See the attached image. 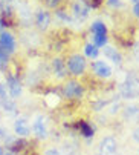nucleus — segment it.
I'll use <instances>...</instances> for the list:
<instances>
[{
    "label": "nucleus",
    "instance_id": "obj_9",
    "mask_svg": "<svg viewBox=\"0 0 139 155\" xmlns=\"http://www.w3.org/2000/svg\"><path fill=\"white\" fill-rule=\"evenodd\" d=\"M35 23L40 29H48L49 23H51V15L49 12H46V11H38L37 12V17H35Z\"/></svg>",
    "mask_w": 139,
    "mask_h": 155
},
{
    "label": "nucleus",
    "instance_id": "obj_23",
    "mask_svg": "<svg viewBox=\"0 0 139 155\" xmlns=\"http://www.w3.org/2000/svg\"><path fill=\"white\" fill-rule=\"evenodd\" d=\"M133 12H134L136 17H139V3H134V6H133Z\"/></svg>",
    "mask_w": 139,
    "mask_h": 155
},
{
    "label": "nucleus",
    "instance_id": "obj_3",
    "mask_svg": "<svg viewBox=\"0 0 139 155\" xmlns=\"http://www.w3.org/2000/svg\"><path fill=\"white\" fill-rule=\"evenodd\" d=\"M67 66H69V71H71L74 75H80L86 69V60H84V57L77 54V55H72L71 58H69Z\"/></svg>",
    "mask_w": 139,
    "mask_h": 155
},
{
    "label": "nucleus",
    "instance_id": "obj_28",
    "mask_svg": "<svg viewBox=\"0 0 139 155\" xmlns=\"http://www.w3.org/2000/svg\"><path fill=\"white\" fill-rule=\"evenodd\" d=\"M134 54H136V58H137V60H139V46H137V48H136V51H134Z\"/></svg>",
    "mask_w": 139,
    "mask_h": 155
},
{
    "label": "nucleus",
    "instance_id": "obj_20",
    "mask_svg": "<svg viewBox=\"0 0 139 155\" xmlns=\"http://www.w3.org/2000/svg\"><path fill=\"white\" fill-rule=\"evenodd\" d=\"M57 15H58L61 20H64V21H72V18L69 17L67 14H64V11H57Z\"/></svg>",
    "mask_w": 139,
    "mask_h": 155
},
{
    "label": "nucleus",
    "instance_id": "obj_12",
    "mask_svg": "<svg viewBox=\"0 0 139 155\" xmlns=\"http://www.w3.org/2000/svg\"><path fill=\"white\" fill-rule=\"evenodd\" d=\"M14 129H15V134L18 137H26L29 135V124L25 118H18L14 124Z\"/></svg>",
    "mask_w": 139,
    "mask_h": 155
},
{
    "label": "nucleus",
    "instance_id": "obj_26",
    "mask_svg": "<svg viewBox=\"0 0 139 155\" xmlns=\"http://www.w3.org/2000/svg\"><path fill=\"white\" fill-rule=\"evenodd\" d=\"M5 135H6V132H5V130H3L2 127H0V138H3Z\"/></svg>",
    "mask_w": 139,
    "mask_h": 155
},
{
    "label": "nucleus",
    "instance_id": "obj_6",
    "mask_svg": "<svg viewBox=\"0 0 139 155\" xmlns=\"http://www.w3.org/2000/svg\"><path fill=\"white\" fill-rule=\"evenodd\" d=\"M116 152V140L113 137H106L101 141V155H113Z\"/></svg>",
    "mask_w": 139,
    "mask_h": 155
},
{
    "label": "nucleus",
    "instance_id": "obj_14",
    "mask_svg": "<svg viewBox=\"0 0 139 155\" xmlns=\"http://www.w3.org/2000/svg\"><path fill=\"white\" fill-rule=\"evenodd\" d=\"M54 71H55L57 77H60V78L66 75L67 68H66V64H64V61H63L61 58H55V60H54Z\"/></svg>",
    "mask_w": 139,
    "mask_h": 155
},
{
    "label": "nucleus",
    "instance_id": "obj_27",
    "mask_svg": "<svg viewBox=\"0 0 139 155\" xmlns=\"http://www.w3.org/2000/svg\"><path fill=\"white\" fill-rule=\"evenodd\" d=\"M3 26H5V20L0 18V29H3Z\"/></svg>",
    "mask_w": 139,
    "mask_h": 155
},
{
    "label": "nucleus",
    "instance_id": "obj_22",
    "mask_svg": "<svg viewBox=\"0 0 139 155\" xmlns=\"http://www.w3.org/2000/svg\"><path fill=\"white\" fill-rule=\"evenodd\" d=\"M109 5H112V6H121V2H119V0H109Z\"/></svg>",
    "mask_w": 139,
    "mask_h": 155
},
{
    "label": "nucleus",
    "instance_id": "obj_18",
    "mask_svg": "<svg viewBox=\"0 0 139 155\" xmlns=\"http://www.w3.org/2000/svg\"><path fill=\"white\" fill-rule=\"evenodd\" d=\"M9 57V52H6L3 48H0V63H6Z\"/></svg>",
    "mask_w": 139,
    "mask_h": 155
},
{
    "label": "nucleus",
    "instance_id": "obj_4",
    "mask_svg": "<svg viewBox=\"0 0 139 155\" xmlns=\"http://www.w3.org/2000/svg\"><path fill=\"white\" fill-rule=\"evenodd\" d=\"M64 95L67 97V98H77V97H80L81 94H83V87H81V84L78 83V81H67L66 84H64Z\"/></svg>",
    "mask_w": 139,
    "mask_h": 155
},
{
    "label": "nucleus",
    "instance_id": "obj_7",
    "mask_svg": "<svg viewBox=\"0 0 139 155\" xmlns=\"http://www.w3.org/2000/svg\"><path fill=\"white\" fill-rule=\"evenodd\" d=\"M92 68H93L95 74H96V75H100V77L107 78V77H110V75H112V69H110V66H109L107 63H104V61H95Z\"/></svg>",
    "mask_w": 139,
    "mask_h": 155
},
{
    "label": "nucleus",
    "instance_id": "obj_25",
    "mask_svg": "<svg viewBox=\"0 0 139 155\" xmlns=\"http://www.w3.org/2000/svg\"><path fill=\"white\" fill-rule=\"evenodd\" d=\"M46 155H60L55 149H51V150H48V152H46Z\"/></svg>",
    "mask_w": 139,
    "mask_h": 155
},
{
    "label": "nucleus",
    "instance_id": "obj_16",
    "mask_svg": "<svg viewBox=\"0 0 139 155\" xmlns=\"http://www.w3.org/2000/svg\"><path fill=\"white\" fill-rule=\"evenodd\" d=\"M80 129H81V134H83L84 137H87V138L93 135V129H92L87 123H84V121L80 123Z\"/></svg>",
    "mask_w": 139,
    "mask_h": 155
},
{
    "label": "nucleus",
    "instance_id": "obj_13",
    "mask_svg": "<svg viewBox=\"0 0 139 155\" xmlns=\"http://www.w3.org/2000/svg\"><path fill=\"white\" fill-rule=\"evenodd\" d=\"M104 55H106L107 58H110L115 64H121V63H122L121 54L115 49V48H112V46H104Z\"/></svg>",
    "mask_w": 139,
    "mask_h": 155
},
{
    "label": "nucleus",
    "instance_id": "obj_8",
    "mask_svg": "<svg viewBox=\"0 0 139 155\" xmlns=\"http://www.w3.org/2000/svg\"><path fill=\"white\" fill-rule=\"evenodd\" d=\"M34 132L38 138H46L48 135V129H46V123H44V118L40 115L37 117V120L34 121Z\"/></svg>",
    "mask_w": 139,
    "mask_h": 155
},
{
    "label": "nucleus",
    "instance_id": "obj_31",
    "mask_svg": "<svg viewBox=\"0 0 139 155\" xmlns=\"http://www.w3.org/2000/svg\"><path fill=\"white\" fill-rule=\"evenodd\" d=\"M6 155H12V153H6Z\"/></svg>",
    "mask_w": 139,
    "mask_h": 155
},
{
    "label": "nucleus",
    "instance_id": "obj_10",
    "mask_svg": "<svg viewBox=\"0 0 139 155\" xmlns=\"http://www.w3.org/2000/svg\"><path fill=\"white\" fill-rule=\"evenodd\" d=\"M8 89H9V94L12 98H17L21 94V84L15 77H11V75L8 77Z\"/></svg>",
    "mask_w": 139,
    "mask_h": 155
},
{
    "label": "nucleus",
    "instance_id": "obj_32",
    "mask_svg": "<svg viewBox=\"0 0 139 155\" xmlns=\"http://www.w3.org/2000/svg\"><path fill=\"white\" fill-rule=\"evenodd\" d=\"M100 155H101V153H100Z\"/></svg>",
    "mask_w": 139,
    "mask_h": 155
},
{
    "label": "nucleus",
    "instance_id": "obj_24",
    "mask_svg": "<svg viewBox=\"0 0 139 155\" xmlns=\"http://www.w3.org/2000/svg\"><path fill=\"white\" fill-rule=\"evenodd\" d=\"M133 138L139 141V127H137V129H134V132H133Z\"/></svg>",
    "mask_w": 139,
    "mask_h": 155
},
{
    "label": "nucleus",
    "instance_id": "obj_17",
    "mask_svg": "<svg viewBox=\"0 0 139 155\" xmlns=\"http://www.w3.org/2000/svg\"><path fill=\"white\" fill-rule=\"evenodd\" d=\"M86 55L87 57H92V58H95L98 55V48L95 45H86V49H84Z\"/></svg>",
    "mask_w": 139,
    "mask_h": 155
},
{
    "label": "nucleus",
    "instance_id": "obj_2",
    "mask_svg": "<svg viewBox=\"0 0 139 155\" xmlns=\"http://www.w3.org/2000/svg\"><path fill=\"white\" fill-rule=\"evenodd\" d=\"M92 32H93V40H95V46H106L107 41V28L101 21H95L92 25Z\"/></svg>",
    "mask_w": 139,
    "mask_h": 155
},
{
    "label": "nucleus",
    "instance_id": "obj_15",
    "mask_svg": "<svg viewBox=\"0 0 139 155\" xmlns=\"http://www.w3.org/2000/svg\"><path fill=\"white\" fill-rule=\"evenodd\" d=\"M2 101V106H3V109L6 110L8 114H15V103L14 101H11L9 98H5V100H0Z\"/></svg>",
    "mask_w": 139,
    "mask_h": 155
},
{
    "label": "nucleus",
    "instance_id": "obj_11",
    "mask_svg": "<svg viewBox=\"0 0 139 155\" xmlns=\"http://www.w3.org/2000/svg\"><path fill=\"white\" fill-rule=\"evenodd\" d=\"M74 15L78 18V20H84L87 15H89V6L83 2V0H80V2H77L74 5Z\"/></svg>",
    "mask_w": 139,
    "mask_h": 155
},
{
    "label": "nucleus",
    "instance_id": "obj_30",
    "mask_svg": "<svg viewBox=\"0 0 139 155\" xmlns=\"http://www.w3.org/2000/svg\"><path fill=\"white\" fill-rule=\"evenodd\" d=\"M133 2H134V3H139V0H133Z\"/></svg>",
    "mask_w": 139,
    "mask_h": 155
},
{
    "label": "nucleus",
    "instance_id": "obj_19",
    "mask_svg": "<svg viewBox=\"0 0 139 155\" xmlns=\"http://www.w3.org/2000/svg\"><path fill=\"white\" fill-rule=\"evenodd\" d=\"M136 114H137V107H136V106H130V107H127V112H125L127 117H131V115H136Z\"/></svg>",
    "mask_w": 139,
    "mask_h": 155
},
{
    "label": "nucleus",
    "instance_id": "obj_1",
    "mask_svg": "<svg viewBox=\"0 0 139 155\" xmlns=\"http://www.w3.org/2000/svg\"><path fill=\"white\" fill-rule=\"evenodd\" d=\"M121 92L125 98H134L139 95V81L133 74H130L125 78L124 84L121 86Z\"/></svg>",
    "mask_w": 139,
    "mask_h": 155
},
{
    "label": "nucleus",
    "instance_id": "obj_21",
    "mask_svg": "<svg viewBox=\"0 0 139 155\" xmlns=\"http://www.w3.org/2000/svg\"><path fill=\"white\" fill-rule=\"evenodd\" d=\"M60 2H61V0H46V5L51 6V8H55Z\"/></svg>",
    "mask_w": 139,
    "mask_h": 155
},
{
    "label": "nucleus",
    "instance_id": "obj_29",
    "mask_svg": "<svg viewBox=\"0 0 139 155\" xmlns=\"http://www.w3.org/2000/svg\"><path fill=\"white\" fill-rule=\"evenodd\" d=\"M0 155H5V153H3V150H2V149H0Z\"/></svg>",
    "mask_w": 139,
    "mask_h": 155
},
{
    "label": "nucleus",
    "instance_id": "obj_5",
    "mask_svg": "<svg viewBox=\"0 0 139 155\" xmlns=\"http://www.w3.org/2000/svg\"><path fill=\"white\" fill-rule=\"evenodd\" d=\"M0 48H3L6 52H14L15 49V40L9 32H2L0 34Z\"/></svg>",
    "mask_w": 139,
    "mask_h": 155
}]
</instances>
